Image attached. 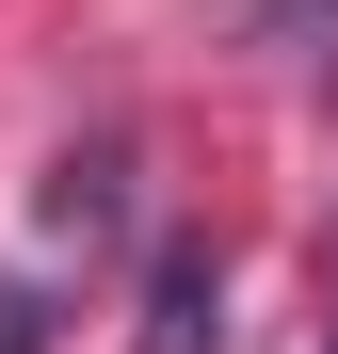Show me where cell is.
I'll list each match as a JSON object with an SVG mask.
<instances>
[{"label": "cell", "instance_id": "6da1fadb", "mask_svg": "<svg viewBox=\"0 0 338 354\" xmlns=\"http://www.w3.org/2000/svg\"><path fill=\"white\" fill-rule=\"evenodd\" d=\"M209 322H225V258H209V242H161V274H145V338H129V354H209Z\"/></svg>", "mask_w": 338, "mask_h": 354}, {"label": "cell", "instance_id": "7a4b0ae2", "mask_svg": "<svg viewBox=\"0 0 338 354\" xmlns=\"http://www.w3.org/2000/svg\"><path fill=\"white\" fill-rule=\"evenodd\" d=\"M48 225H81V242H113V225H129V145H81L65 177H48Z\"/></svg>", "mask_w": 338, "mask_h": 354}, {"label": "cell", "instance_id": "3957f363", "mask_svg": "<svg viewBox=\"0 0 338 354\" xmlns=\"http://www.w3.org/2000/svg\"><path fill=\"white\" fill-rule=\"evenodd\" d=\"M338 0H242V32H322Z\"/></svg>", "mask_w": 338, "mask_h": 354}]
</instances>
